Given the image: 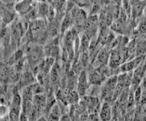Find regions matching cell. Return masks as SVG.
I'll list each match as a JSON object with an SVG mask.
<instances>
[{
  "label": "cell",
  "instance_id": "3",
  "mask_svg": "<svg viewBox=\"0 0 146 121\" xmlns=\"http://www.w3.org/2000/svg\"><path fill=\"white\" fill-rule=\"evenodd\" d=\"M107 77L98 69L93 71L88 76V81L91 85H101L106 81Z\"/></svg>",
  "mask_w": 146,
  "mask_h": 121
},
{
  "label": "cell",
  "instance_id": "7",
  "mask_svg": "<svg viewBox=\"0 0 146 121\" xmlns=\"http://www.w3.org/2000/svg\"><path fill=\"white\" fill-rule=\"evenodd\" d=\"M34 78L33 74L29 71L25 72V73L23 74L21 80V86L23 88L25 87L30 85L34 83Z\"/></svg>",
  "mask_w": 146,
  "mask_h": 121
},
{
  "label": "cell",
  "instance_id": "12",
  "mask_svg": "<svg viewBox=\"0 0 146 121\" xmlns=\"http://www.w3.org/2000/svg\"><path fill=\"white\" fill-rule=\"evenodd\" d=\"M142 96V89L139 85L134 91V98L135 104H139L141 101Z\"/></svg>",
  "mask_w": 146,
  "mask_h": 121
},
{
  "label": "cell",
  "instance_id": "15",
  "mask_svg": "<svg viewBox=\"0 0 146 121\" xmlns=\"http://www.w3.org/2000/svg\"><path fill=\"white\" fill-rule=\"evenodd\" d=\"M143 14H144L145 17L146 18V3L145 7V9H144V11H143Z\"/></svg>",
  "mask_w": 146,
  "mask_h": 121
},
{
  "label": "cell",
  "instance_id": "2",
  "mask_svg": "<svg viewBox=\"0 0 146 121\" xmlns=\"http://www.w3.org/2000/svg\"><path fill=\"white\" fill-rule=\"evenodd\" d=\"M33 0H21L15 7V10L21 15H27L33 9Z\"/></svg>",
  "mask_w": 146,
  "mask_h": 121
},
{
  "label": "cell",
  "instance_id": "8",
  "mask_svg": "<svg viewBox=\"0 0 146 121\" xmlns=\"http://www.w3.org/2000/svg\"><path fill=\"white\" fill-rule=\"evenodd\" d=\"M80 96L79 93H78L77 91L72 89L70 91L68 98V101L69 104L72 105H75L78 104L79 101V98Z\"/></svg>",
  "mask_w": 146,
  "mask_h": 121
},
{
  "label": "cell",
  "instance_id": "1",
  "mask_svg": "<svg viewBox=\"0 0 146 121\" xmlns=\"http://www.w3.org/2000/svg\"><path fill=\"white\" fill-rule=\"evenodd\" d=\"M88 77L85 71H82L78 78L76 86V91L80 97H83L86 95L89 87Z\"/></svg>",
  "mask_w": 146,
  "mask_h": 121
},
{
  "label": "cell",
  "instance_id": "14",
  "mask_svg": "<svg viewBox=\"0 0 146 121\" xmlns=\"http://www.w3.org/2000/svg\"><path fill=\"white\" fill-rule=\"evenodd\" d=\"M9 109L7 106L4 104H1V118H2L6 116L9 115Z\"/></svg>",
  "mask_w": 146,
  "mask_h": 121
},
{
  "label": "cell",
  "instance_id": "5",
  "mask_svg": "<svg viewBox=\"0 0 146 121\" xmlns=\"http://www.w3.org/2000/svg\"><path fill=\"white\" fill-rule=\"evenodd\" d=\"M111 108L110 102L104 101L100 108L99 113L100 119L102 121H109L111 118Z\"/></svg>",
  "mask_w": 146,
  "mask_h": 121
},
{
  "label": "cell",
  "instance_id": "9",
  "mask_svg": "<svg viewBox=\"0 0 146 121\" xmlns=\"http://www.w3.org/2000/svg\"><path fill=\"white\" fill-rule=\"evenodd\" d=\"M108 60V53L106 49L100 50L97 56V62L99 63V66L105 65Z\"/></svg>",
  "mask_w": 146,
  "mask_h": 121
},
{
  "label": "cell",
  "instance_id": "16",
  "mask_svg": "<svg viewBox=\"0 0 146 121\" xmlns=\"http://www.w3.org/2000/svg\"><path fill=\"white\" fill-rule=\"evenodd\" d=\"M145 78H146V73H145Z\"/></svg>",
  "mask_w": 146,
  "mask_h": 121
},
{
  "label": "cell",
  "instance_id": "10",
  "mask_svg": "<svg viewBox=\"0 0 146 121\" xmlns=\"http://www.w3.org/2000/svg\"><path fill=\"white\" fill-rule=\"evenodd\" d=\"M73 19V17L71 14L66 15L64 17L61 24V31L62 32H64L70 26Z\"/></svg>",
  "mask_w": 146,
  "mask_h": 121
},
{
  "label": "cell",
  "instance_id": "6",
  "mask_svg": "<svg viewBox=\"0 0 146 121\" xmlns=\"http://www.w3.org/2000/svg\"><path fill=\"white\" fill-rule=\"evenodd\" d=\"M1 18L3 23L7 24L12 22L14 18V13L12 12L10 8L5 7L3 4L1 6Z\"/></svg>",
  "mask_w": 146,
  "mask_h": 121
},
{
  "label": "cell",
  "instance_id": "13",
  "mask_svg": "<svg viewBox=\"0 0 146 121\" xmlns=\"http://www.w3.org/2000/svg\"><path fill=\"white\" fill-rule=\"evenodd\" d=\"M138 31L141 34H146V18L145 17L139 22L138 26Z\"/></svg>",
  "mask_w": 146,
  "mask_h": 121
},
{
  "label": "cell",
  "instance_id": "11",
  "mask_svg": "<svg viewBox=\"0 0 146 121\" xmlns=\"http://www.w3.org/2000/svg\"><path fill=\"white\" fill-rule=\"evenodd\" d=\"M11 68L6 65H3L1 67V81H7Z\"/></svg>",
  "mask_w": 146,
  "mask_h": 121
},
{
  "label": "cell",
  "instance_id": "4",
  "mask_svg": "<svg viewBox=\"0 0 146 121\" xmlns=\"http://www.w3.org/2000/svg\"><path fill=\"white\" fill-rule=\"evenodd\" d=\"M42 52L41 50L39 49L37 47L33 48L31 50H29L28 54V60L30 65L33 67L36 66L40 61V57H41Z\"/></svg>",
  "mask_w": 146,
  "mask_h": 121
}]
</instances>
